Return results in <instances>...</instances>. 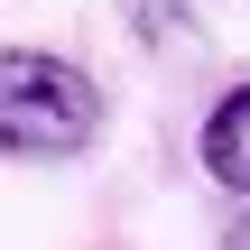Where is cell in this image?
<instances>
[{
  "mask_svg": "<svg viewBox=\"0 0 250 250\" xmlns=\"http://www.w3.org/2000/svg\"><path fill=\"white\" fill-rule=\"evenodd\" d=\"M102 139V93L56 46H0V158H74Z\"/></svg>",
  "mask_w": 250,
  "mask_h": 250,
  "instance_id": "obj_1",
  "label": "cell"
},
{
  "mask_svg": "<svg viewBox=\"0 0 250 250\" xmlns=\"http://www.w3.org/2000/svg\"><path fill=\"white\" fill-rule=\"evenodd\" d=\"M195 158H204V176H213L223 195H241V204H250V83H232V93L204 111Z\"/></svg>",
  "mask_w": 250,
  "mask_h": 250,
  "instance_id": "obj_2",
  "label": "cell"
},
{
  "mask_svg": "<svg viewBox=\"0 0 250 250\" xmlns=\"http://www.w3.org/2000/svg\"><path fill=\"white\" fill-rule=\"evenodd\" d=\"M223 250H250V213H241V223H232V241H223Z\"/></svg>",
  "mask_w": 250,
  "mask_h": 250,
  "instance_id": "obj_3",
  "label": "cell"
}]
</instances>
